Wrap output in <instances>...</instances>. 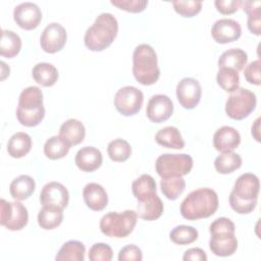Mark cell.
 <instances>
[{
    "mask_svg": "<svg viewBox=\"0 0 261 261\" xmlns=\"http://www.w3.org/2000/svg\"><path fill=\"white\" fill-rule=\"evenodd\" d=\"M44 116L45 108L41 89L36 86H30L22 90L16 109V118L20 124L28 127L37 126Z\"/></svg>",
    "mask_w": 261,
    "mask_h": 261,
    "instance_id": "cell-4",
    "label": "cell"
},
{
    "mask_svg": "<svg viewBox=\"0 0 261 261\" xmlns=\"http://www.w3.org/2000/svg\"><path fill=\"white\" fill-rule=\"evenodd\" d=\"M32 149V138L23 132L15 133L7 143V152L12 158L24 157Z\"/></svg>",
    "mask_w": 261,
    "mask_h": 261,
    "instance_id": "cell-26",
    "label": "cell"
},
{
    "mask_svg": "<svg viewBox=\"0 0 261 261\" xmlns=\"http://www.w3.org/2000/svg\"><path fill=\"white\" fill-rule=\"evenodd\" d=\"M164 210V205L156 193L138 200L137 214L140 218L153 221L158 219Z\"/></svg>",
    "mask_w": 261,
    "mask_h": 261,
    "instance_id": "cell-18",
    "label": "cell"
},
{
    "mask_svg": "<svg viewBox=\"0 0 261 261\" xmlns=\"http://www.w3.org/2000/svg\"><path fill=\"white\" fill-rule=\"evenodd\" d=\"M242 28L240 23L231 18H221L214 22L211 28V36L216 43L227 44L240 39Z\"/></svg>",
    "mask_w": 261,
    "mask_h": 261,
    "instance_id": "cell-16",
    "label": "cell"
},
{
    "mask_svg": "<svg viewBox=\"0 0 261 261\" xmlns=\"http://www.w3.org/2000/svg\"><path fill=\"white\" fill-rule=\"evenodd\" d=\"M242 157L238 153H234L233 151L224 152L215 158L214 167L218 173L228 174L239 169L242 166Z\"/></svg>",
    "mask_w": 261,
    "mask_h": 261,
    "instance_id": "cell-31",
    "label": "cell"
},
{
    "mask_svg": "<svg viewBox=\"0 0 261 261\" xmlns=\"http://www.w3.org/2000/svg\"><path fill=\"white\" fill-rule=\"evenodd\" d=\"M88 257L91 261H110L113 257V252L109 245L96 243L90 248Z\"/></svg>",
    "mask_w": 261,
    "mask_h": 261,
    "instance_id": "cell-39",
    "label": "cell"
},
{
    "mask_svg": "<svg viewBox=\"0 0 261 261\" xmlns=\"http://www.w3.org/2000/svg\"><path fill=\"white\" fill-rule=\"evenodd\" d=\"M143 102V92L134 86L120 88L114 96V106L116 110L124 116L137 114L141 110Z\"/></svg>",
    "mask_w": 261,
    "mask_h": 261,
    "instance_id": "cell-10",
    "label": "cell"
},
{
    "mask_svg": "<svg viewBox=\"0 0 261 261\" xmlns=\"http://www.w3.org/2000/svg\"><path fill=\"white\" fill-rule=\"evenodd\" d=\"M160 188L162 194L169 200H176L186 189V180L182 176L161 178Z\"/></svg>",
    "mask_w": 261,
    "mask_h": 261,
    "instance_id": "cell-33",
    "label": "cell"
},
{
    "mask_svg": "<svg viewBox=\"0 0 261 261\" xmlns=\"http://www.w3.org/2000/svg\"><path fill=\"white\" fill-rule=\"evenodd\" d=\"M118 22L115 16L108 12L99 14L94 23L88 28L84 37L85 46L91 51H103L108 48L116 38Z\"/></svg>",
    "mask_w": 261,
    "mask_h": 261,
    "instance_id": "cell-3",
    "label": "cell"
},
{
    "mask_svg": "<svg viewBox=\"0 0 261 261\" xmlns=\"http://www.w3.org/2000/svg\"><path fill=\"white\" fill-rule=\"evenodd\" d=\"M193 164V158L188 154L165 153L156 159L155 169L161 178L184 176L190 173Z\"/></svg>",
    "mask_w": 261,
    "mask_h": 261,
    "instance_id": "cell-7",
    "label": "cell"
},
{
    "mask_svg": "<svg viewBox=\"0 0 261 261\" xmlns=\"http://www.w3.org/2000/svg\"><path fill=\"white\" fill-rule=\"evenodd\" d=\"M36 189L35 179L27 174L15 177L9 186V192L14 200L22 201L29 199Z\"/></svg>",
    "mask_w": 261,
    "mask_h": 261,
    "instance_id": "cell-23",
    "label": "cell"
},
{
    "mask_svg": "<svg viewBox=\"0 0 261 261\" xmlns=\"http://www.w3.org/2000/svg\"><path fill=\"white\" fill-rule=\"evenodd\" d=\"M210 234L213 233H234L236 226L234 223L226 217L216 218L209 226Z\"/></svg>",
    "mask_w": 261,
    "mask_h": 261,
    "instance_id": "cell-41",
    "label": "cell"
},
{
    "mask_svg": "<svg viewBox=\"0 0 261 261\" xmlns=\"http://www.w3.org/2000/svg\"><path fill=\"white\" fill-rule=\"evenodd\" d=\"M257 104L256 95L245 88H239L232 92L225 103V113L234 120H242L248 117Z\"/></svg>",
    "mask_w": 261,
    "mask_h": 261,
    "instance_id": "cell-8",
    "label": "cell"
},
{
    "mask_svg": "<svg viewBox=\"0 0 261 261\" xmlns=\"http://www.w3.org/2000/svg\"><path fill=\"white\" fill-rule=\"evenodd\" d=\"M110 3L121 10L132 13L144 11L148 5L147 0H111Z\"/></svg>",
    "mask_w": 261,
    "mask_h": 261,
    "instance_id": "cell-40",
    "label": "cell"
},
{
    "mask_svg": "<svg viewBox=\"0 0 261 261\" xmlns=\"http://www.w3.org/2000/svg\"><path fill=\"white\" fill-rule=\"evenodd\" d=\"M85 253L86 247L82 242L70 240L62 245L55 259L57 261H84Z\"/></svg>",
    "mask_w": 261,
    "mask_h": 261,
    "instance_id": "cell-30",
    "label": "cell"
},
{
    "mask_svg": "<svg viewBox=\"0 0 261 261\" xmlns=\"http://www.w3.org/2000/svg\"><path fill=\"white\" fill-rule=\"evenodd\" d=\"M74 162L82 171L93 172L102 165L103 156L101 151L97 148L86 146L76 152Z\"/></svg>",
    "mask_w": 261,
    "mask_h": 261,
    "instance_id": "cell-19",
    "label": "cell"
},
{
    "mask_svg": "<svg viewBox=\"0 0 261 261\" xmlns=\"http://www.w3.org/2000/svg\"><path fill=\"white\" fill-rule=\"evenodd\" d=\"M59 136L64 139L70 146H75L84 141L86 136V128L80 120L75 118H69L61 124L59 128Z\"/></svg>",
    "mask_w": 261,
    "mask_h": 261,
    "instance_id": "cell-22",
    "label": "cell"
},
{
    "mask_svg": "<svg viewBox=\"0 0 261 261\" xmlns=\"http://www.w3.org/2000/svg\"><path fill=\"white\" fill-rule=\"evenodd\" d=\"M29 221L28 209L17 200L8 202L0 200V224L9 230H20Z\"/></svg>",
    "mask_w": 261,
    "mask_h": 261,
    "instance_id": "cell-9",
    "label": "cell"
},
{
    "mask_svg": "<svg viewBox=\"0 0 261 261\" xmlns=\"http://www.w3.org/2000/svg\"><path fill=\"white\" fill-rule=\"evenodd\" d=\"M202 88L200 83L193 77H184L176 86V98L185 109H194L200 102Z\"/></svg>",
    "mask_w": 261,
    "mask_h": 261,
    "instance_id": "cell-12",
    "label": "cell"
},
{
    "mask_svg": "<svg viewBox=\"0 0 261 261\" xmlns=\"http://www.w3.org/2000/svg\"><path fill=\"white\" fill-rule=\"evenodd\" d=\"M241 144V135L232 126L224 125L218 128L213 135V146L221 152H231Z\"/></svg>",
    "mask_w": 261,
    "mask_h": 261,
    "instance_id": "cell-17",
    "label": "cell"
},
{
    "mask_svg": "<svg viewBox=\"0 0 261 261\" xmlns=\"http://www.w3.org/2000/svg\"><path fill=\"white\" fill-rule=\"evenodd\" d=\"M109 158L114 162H124L132 155V147L127 141L123 139H115L107 146Z\"/></svg>",
    "mask_w": 261,
    "mask_h": 261,
    "instance_id": "cell-35",
    "label": "cell"
},
{
    "mask_svg": "<svg viewBox=\"0 0 261 261\" xmlns=\"http://www.w3.org/2000/svg\"><path fill=\"white\" fill-rule=\"evenodd\" d=\"M83 198L86 205L93 211H102L108 204V196L105 189L97 182H89L85 186Z\"/></svg>",
    "mask_w": 261,
    "mask_h": 261,
    "instance_id": "cell-21",
    "label": "cell"
},
{
    "mask_svg": "<svg viewBox=\"0 0 261 261\" xmlns=\"http://www.w3.org/2000/svg\"><path fill=\"white\" fill-rule=\"evenodd\" d=\"M247 61H248V55L244 50L240 48H231L224 51L220 55V57L218 58L217 64L219 68L228 67L239 72L247 64Z\"/></svg>",
    "mask_w": 261,
    "mask_h": 261,
    "instance_id": "cell-25",
    "label": "cell"
},
{
    "mask_svg": "<svg viewBox=\"0 0 261 261\" xmlns=\"http://www.w3.org/2000/svg\"><path fill=\"white\" fill-rule=\"evenodd\" d=\"M243 10L246 12L248 15L252 13H257L260 12L261 8V2L260 1H242Z\"/></svg>",
    "mask_w": 261,
    "mask_h": 261,
    "instance_id": "cell-47",
    "label": "cell"
},
{
    "mask_svg": "<svg viewBox=\"0 0 261 261\" xmlns=\"http://www.w3.org/2000/svg\"><path fill=\"white\" fill-rule=\"evenodd\" d=\"M133 74L143 86L154 85L160 76L157 54L148 44H140L133 53Z\"/></svg>",
    "mask_w": 261,
    "mask_h": 261,
    "instance_id": "cell-5",
    "label": "cell"
},
{
    "mask_svg": "<svg viewBox=\"0 0 261 261\" xmlns=\"http://www.w3.org/2000/svg\"><path fill=\"white\" fill-rule=\"evenodd\" d=\"M247 25L249 31L256 35L260 36L261 34V13H252L248 15V20H247Z\"/></svg>",
    "mask_w": 261,
    "mask_h": 261,
    "instance_id": "cell-45",
    "label": "cell"
},
{
    "mask_svg": "<svg viewBox=\"0 0 261 261\" xmlns=\"http://www.w3.org/2000/svg\"><path fill=\"white\" fill-rule=\"evenodd\" d=\"M172 6L176 13L184 17H193L198 14L202 9V2L201 1H194V0H176L172 2Z\"/></svg>",
    "mask_w": 261,
    "mask_h": 261,
    "instance_id": "cell-38",
    "label": "cell"
},
{
    "mask_svg": "<svg viewBox=\"0 0 261 261\" xmlns=\"http://www.w3.org/2000/svg\"><path fill=\"white\" fill-rule=\"evenodd\" d=\"M67 33L63 25L58 22L49 23L40 38L41 48L49 54H54L63 49L66 44Z\"/></svg>",
    "mask_w": 261,
    "mask_h": 261,
    "instance_id": "cell-11",
    "label": "cell"
},
{
    "mask_svg": "<svg viewBox=\"0 0 261 261\" xmlns=\"http://www.w3.org/2000/svg\"><path fill=\"white\" fill-rule=\"evenodd\" d=\"M182 260L185 261H206L207 255L201 248H191L188 249L184 256Z\"/></svg>",
    "mask_w": 261,
    "mask_h": 261,
    "instance_id": "cell-46",
    "label": "cell"
},
{
    "mask_svg": "<svg viewBox=\"0 0 261 261\" xmlns=\"http://www.w3.org/2000/svg\"><path fill=\"white\" fill-rule=\"evenodd\" d=\"M155 141L164 148L179 150L185 147V141L180 132L177 127L172 125L159 129L155 135Z\"/></svg>",
    "mask_w": 261,
    "mask_h": 261,
    "instance_id": "cell-24",
    "label": "cell"
},
{
    "mask_svg": "<svg viewBox=\"0 0 261 261\" xmlns=\"http://www.w3.org/2000/svg\"><path fill=\"white\" fill-rule=\"evenodd\" d=\"M21 49L20 37L8 30H2L0 42V55L5 58L15 57Z\"/></svg>",
    "mask_w": 261,
    "mask_h": 261,
    "instance_id": "cell-29",
    "label": "cell"
},
{
    "mask_svg": "<svg viewBox=\"0 0 261 261\" xmlns=\"http://www.w3.org/2000/svg\"><path fill=\"white\" fill-rule=\"evenodd\" d=\"M69 193L67 189L58 181L46 184L40 193V202L43 206H54L64 209L68 205Z\"/></svg>",
    "mask_w": 261,
    "mask_h": 261,
    "instance_id": "cell-15",
    "label": "cell"
},
{
    "mask_svg": "<svg viewBox=\"0 0 261 261\" xmlns=\"http://www.w3.org/2000/svg\"><path fill=\"white\" fill-rule=\"evenodd\" d=\"M242 1L240 0H216L214 5L218 12L224 15L232 14L241 7Z\"/></svg>",
    "mask_w": 261,
    "mask_h": 261,
    "instance_id": "cell-44",
    "label": "cell"
},
{
    "mask_svg": "<svg viewBox=\"0 0 261 261\" xmlns=\"http://www.w3.org/2000/svg\"><path fill=\"white\" fill-rule=\"evenodd\" d=\"M143 259L142 250L134 245H126L120 249L118 253V260L119 261H141Z\"/></svg>",
    "mask_w": 261,
    "mask_h": 261,
    "instance_id": "cell-42",
    "label": "cell"
},
{
    "mask_svg": "<svg viewBox=\"0 0 261 261\" xmlns=\"http://www.w3.org/2000/svg\"><path fill=\"white\" fill-rule=\"evenodd\" d=\"M132 191L137 200L156 193V181L150 174H142L132 184Z\"/></svg>",
    "mask_w": 261,
    "mask_h": 261,
    "instance_id": "cell-36",
    "label": "cell"
},
{
    "mask_svg": "<svg viewBox=\"0 0 261 261\" xmlns=\"http://www.w3.org/2000/svg\"><path fill=\"white\" fill-rule=\"evenodd\" d=\"M138 221V214L134 210H125L121 213L109 212L102 216L100 229L109 238H125L132 233Z\"/></svg>",
    "mask_w": 261,
    "mask_h": 261,
    "instance_id": "cell-6",
    "label": "cell"
},
{
    "mask_svg": "<svg viewBox=\"0 0 261 261\" xmlns=\"http://www.w3.org/2000/svg\"><path fill=\"white\" fill-rule=\"evenodd\" d=\"M5 62L1 61V81H3L7 75H9V72H10V68L5 70Z\"/></svg>",
    "mask_w": 261,
    "mask_h": 261,
    "instance_id": "cell-49",
    "label": "cell"
},
{
    "mask_svg": "<svg viewBox=\"0 0 261 261\" xmlns=\"http://www.w3.org/2000/svg\"><path fill=\"white\" fill-rule=\"evenodd\" d=\"M244 76L246 81L252 85L259 86L261 84L260 77V60H254L250 62L244 69Z\"/></svg>",
    "mask_w": 261,
    "mask_h": 261,
    "instance_id": "cell-43",
    "label": "cell"
},
{
    "mask_svg": "<svg viewBox=\"0 0 261 261\" xmlns=\"http://www.w3.org/2000/svg\"><path fill=\"white\" fill-rule=\"evenodd\" d=\"M259 128H260V118L258 117L255 120L254 125H252V136L255 138L257 142H260V135H259Z\"/></svg>",
    "mask_w": 261,
    "mask_h": 261,
    "instance_id": "cell-48",
    "label": "cell"
},
{
    "mask_svg": "<svg viewBox=\"0 0 261 261\" xmlns=\"http://www.w3.org/2000/svg\"><path fill=\"white\" fill-rule=\"evenodd\" d=\"M70 145L60 136H53L49 138L44 145V154L51 160H57L67 155Z\"/></svg>",
    "mask_w": 261,
    "mask_h": 261,
    "instance_id": "cell-32",
    "label": "cell"
},
{
    "mask_svg": "<svg viewBox=\"0 0 261 261\" xmlns=\"http://www.w3.org/2000/svg\"><path fill=\"white\" fill-rule=\"evenodd\" d=\"M173 113V103L171 99L163 94H157L150 98L146 108L148 119L155 123L166 121Z\"/></svg>",
    "mask_w": 261,
    "mask_h": 261,
    "instance_id": "cell-14",
    "label": "cell"
},
{
    "mask_svg": "<svg viewBox=\"0 0 261 261\" xmlns=\"http://www.w3.org/2000/svg\"><path fill=\"white\" fill-rule=\"evenodd\" d=\"M63 209L54 206H43L38 213V224L43 229H54L63 220Z\"/></svg>",
    "mask_w": 261,
    "mask_h": 261,
    "instance_id": "cell-28",
    "label": "cell"
},
{
    "mask_svg": "<svg viewBox=\"0 0 261 261\" xmlns=\"http://www.w3.org/2000/svg\"><path fill=\"white\" fill-rule=\"evenodd\" d=\"M198 230L191 225H177L169 233L171 242L176 245H189L198 239Z\"/></svg>",
    "mask_w": 261,
    "mask_h": 261,
    "instance_id": "cell-37",
    "label": "cell"
},
{
    "mask_svg": "<svg viewBox=\"0 0 261 261\" xmlns=\"http://www.w3.org/2000/svg\"><path fill=\"white\" fill-rule=\"evenodd\" d=\"M34 80L43 87H52L58 80L57 68L48 62L37 63L32 70Z\"/></svg>",
    "mask_w": 261,
    "mask_h": 261,
    "instance_id": "cell-27",
    "label": "cell"
},
{
    "mask_svg": "<svg viewBox=\"0 0 261 261\" xmlns=\"http://www.w3.org/2000/svg\"><path fill=\"white\" fill-rule=\"evenodd\" d=\"M216 192L210 188H200L191 192L180 204V214L185 219L198 220L208 218L218 209Z\"/></svg>",
    "mask_w": 261,
    "mask_h": 261,
    "instance_id": "cell-1",
    "label": "cell"
},
{
    "mask_svg": "<svg viewBox=\"0 0 261 261\" xmlns=\"http://www.w3.org/2000/svg\"><path fill=\"white\" fill-rule=\"evenodd\" d=\"M216 82L222 90L228 93H232L239 89L240 75L239 72L232 68L221 67L217 72Z\"/></svg>",
    "mask_w": 261,
    "mask_h": 261,
    "instance_id": "cell-34",
    "label": "cell"
},
{
    "mask_svg": "<svg viewBox=\"0 0 261 261\" xmlns=\"http://www.w3.org/2000/svg\"><path fill=\"white\" fill-rule=\"evenodd\" d=\"M210 251L219 257H228L238 249V240L234 233H214L209 240Z\"/></svg>",
    "mask_w": 261,
    "mask_h": 261,
    "instance_id": "cell-20",
    "label": "cell"
},
{
    "mask_svg": "<svg viewBox=\"0 0 261 261\" xmlns=\"http://www.w3.org/2000/svg\"><path fill=\"white\" fill-rule=\"evenodd\" d=\"M260 190L259 178L254 173H243L234 181L228 201L232 210L239 214L251 213L257 205Z\"/></svg>",
    "mask_w": 261,
    "mask_h": 261,
    "instance_id": "cell-2",
    "label": "cell"
},
{
    "mask_svg": "<svg viewBox=\"0 0 261 261\" xmlns=\"http://www.w3.org/2000/svg\"><path fill=\"white\" fill-rule=\"evenodd\" d=\"M13 19L16 24L27 31L38 28L42 20V12L39 6L33 2H23L15 6Z\"/></svg>",
    "mask_w": 261,
    "mask_h": 261,
    "instance_id": "cell-13",
    "label": "cell"
}]
</instances>
